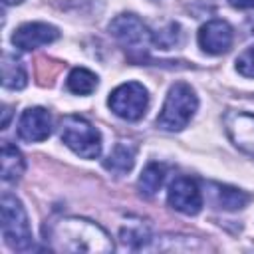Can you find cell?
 Returning a JSON list of instances; mask_svg holds the SVG:
<instances>
[{
    "mask_svg": "<svg viewBox=\"0 0 254 254\" xmlns=\"http://www.w3.org/2000/svg\"><path fill=\"white\" fill-rule=\"evenodd\" d=\"M48 240L52 250L60 252H111L109 234L85 218H62L50 226Z\"/></svg>",
    "mask_w": 254,
    "mask_h": 254,
    "instance_id": "obj_1",
    "label": "cell"
},
{
    "mask_svg": "<svg viewBox=\"0 0 254 254\" xmlns=\"http://www.w3.org/2000/svg\"><path fill=\"white\" fill-rule=\"evenodd\" d=\"M196 107H198V99L194 89L189 83L179 81L167 93L163 109L157 117V127L163 131H181L189 125Z\"/></svg>",
    "mask_w": 254,
    "mask_h": 254,
    "instance_id": "obj_2",
    "label": "cell"
},
{
    "mask_svg": "<svg viewBox=\"0 0 254 254\" xmlns=\"http://www.w3.org/2000/svg\"><path fill=\"white\" fill-rule=\"evenodd\" d=\"M0 224H2L4 242L12 250H28L32 246V230H30L28 214L22 202L10 192H4L0 198Z\"/></svg>",
    "mask_w": 254,
    "mask_h": 254,
    "instance_id": "obj_3",
    "label": "cell"
},
{
    "mask_svg": "<svg viewBox=\"0 0 254 254\" xmlns=\"http://www.w3.org/2000/svg\"><path fill=\"white\" fill-rule=\"evenodd\" d=\"M60 139L75 155L83 159H95L101 153L99 131L81 115H65L60 123Z\"/></svg>",
    "mask_w": 254,
    "mask_h": 254,
    "instance_id": "obj_4",
    "label": "cell"
},
{
    "mask_svg": "<svg viewBox=\"0 0 254 254\" xmlns=\"http://www.w3.org/2000/svg\"><path fill=\"white\" fill-rule=\"evenodd\" d=\"M107 105L117 117L125 121H137L145 115L149 107V93L141 83L127 81L109 93Z\"/></svg>",
    "mask_w": 254,
    "mask_h": 254,
    "instance_id": "obj_5",
    "label": "cell"
},
{
    "mask_svg": "<svg viewBox=\"0 0 254 254\" xmlns=\"http://www.w3.org/2000/svg\"><path fill=\"white\" fill-rule=\"evenodd\" d=\"M109 34L121 46L137 52L145 50L147 44L153 40V34L149 32V28L135 14H119L117 18H113L109 24Z\"/></svg>",
    "mask_w": 254,
    "mask_h": 254,
    "instance_id": "obj_6",
    "label": "cell"
},
{
    "mask_svg": "<svg viewBox=\"0 0 254 254\" xmlns=\"http://www.w3.org/2000/svg\"><path fill=\"white\" fill-rule=\"evenodd\" d=\"M167 200L175 210L183 214H198L202 208V194H200L196 181H192L190 177H183V175L175 177L173 183L169 185Z\"/></svg>",
    "mask_w": 254,
    "mask_h": 254,
    "instance_id": "obj_7",
    "label": "cell"
},
{
    "mask_svg": "<svg viewBox=\"0 0 254 254\" xmlns=\"http://www.w3.org/2000/svg\"><path fill=\"white\" fill-rule=\"evenodd\" d=\"M58 38H60V32L52 24H46V22H28V24H22L12 34V44L18 50L30 52V50H36L40 46H48V44L56 42Z\"/></svg>",
    "mask_w": 254,
    "mask_h": 254,
    "instance_id": "obj_8",
    "label": "cell"
},
{
    "mask_svg": "<svg viewBox=\"0 0 254 254\" xmlns=\"http://www.w3.org/2000/svg\"><path fill=\"white\" fill-rule=\"evenodd\" d=\"M232 28L224 20H210L198 30V46L210 56H220L232 46Z\"/></svg>",
    "mask_w": 254,
    "mask_h": 254,
    "instance_id": "obj_9",
    "label": "cell"
},
{
    "mask_svg": "<svg viewBox=\"0 0 254 254\" xmlns=\"http://www.w3.org/2000/svg\"><path fill=\"white\" fill-rule=\"evenodd\" d=\"M52 133V117L44 107H30L18 121V137L28 143H40Z\"/></svg>",
    "mask_w": 254,
    "mask_h": 254,
    "instance_id": "obj_10",
    "label": "cell"
},
{
    "mask_svg": "<svg viewBox=\"0 0 254 254\" xmlns=\"http://www.w3.org/2000/svg\"><path fill=\"white\" fill-rule=\"evenodd\" d=\"M224 123H226V131H228L230 139L240 149L254 155V115L242 113V111H238V113L232 111L224 117Z\"/></svg>",
    "mask_w": 254,
    "mask_h": 254,
    "instance_id": "obj_11",
    "label": "cell"
},
{
    "mask_svg": "<svg viewBox=\"0 0 254 254\" xmlns=\"http://www.w3.org/2000/svg\"><path fill=\"white\" fill-rule=\"evenodd\" d=\"M208 189H210L208 190L210 202L216 208H222V210H238V208L246 206V202L250 200V194H246L244 190H238L234 187L208 183Z\"/></svg>",
    "mask_w": 254,
    "mask_h": 254,
    "instance_id": "obj_12",
    "label": "cell"
},
{
    "mask_svg": "<svg viewBox=\"0 0 254 254\" xmlns=\"http://www.w3.org/2000/svg\"><path fill=\"white\" fill-rule=\"evenodd\" d=\"M28 83V73L26 65L22 64L20 58L12 54L2 56V85L6 89H22Z\"/></svg>",
    "mask_w": 254,
    "mask_h": 254,
    "instance_id": "obj_13",
    "label": "cell"
},
{
    "mask_svg": "<svg viewBox=\"0 0 254 254\" xmlns=\"http://www.w3.org/2000/svg\"><path fill=\"white\" fill-rule=\"evenodd\" d=\"M135 163V147L129 143H117L109 157L103 161V167L115 175H125L133 169Z\"/></svg>",
    "mask_w": 254,
    "mask_h": 254,
    "instance_id": "obj_14",
    "label": "cell"
},
{
    "mask_svg": "<svg viewBox=\"0 0 254 254\" xmlns=\"http://www.w3.org/2000/svg\"><path fill=\"white\" fill-rule=\"evenodd\" d=\"M26 169L22 153L8 141L2 143V181L4 183H14L22 177Z\"/></svg>",
    "mask_w": 254,
    "mask_h": 254,
    "instance_id": "obj_15",
    "label": "cell"
},
{
    "mask_svg": "<svg viewBox=\"0 0 254 254\" xmlns=\"http://www.w3.org/2000/svg\"><path fill=\"white\" fill-rule=\"evenodd\" d=\"M97 87V75L85 67H75L67 75V89L75 95H89Z\"/></svg>",
    "mask_w": 254,
    "mask_h": 254,
    "instance_id": "obj_16",
    "label": "cell"
},
{
    "mask_svg": "<svg viewBox=\"0 0 254 254\" xmlns=\"http://www.w3.org/2000/svg\"><path fill=\"white\" fill-rule=\"evenodd\" d=\"M163 181H165V165H161V163H149L143 169L141 177H139V190L145 196H153L161 189Z\"/></svg>",
    "mask_w": 254,
    "mask_h": 254,
    "instance_id": "obj_17",
    "label": "cell"
},
{
    "mask_svg": "<svg viewBox=\"0 0 254 254\" xmlns=\"http://www.w3.org/2000/svg\"><path fill=\"white\" fill-rule=\"evenodd\" d=\"M153 42L157 46H161L163 50H171L173 46H177L181 42V28H179V24H169L167 30H161V34L153 36Z\"/></svg>",
    "mask_w": 254,
    "mask_h": 254,
    "instance_id": "obj_18",
    "label": "cell"
},
{
    "mask_svg": "<svg viewBox=\"0 0 254 254\" xmlns=\"http://www.w3.org/2000/svg\"><path fill=\"white\" fill-rule=\"evenodd\" d=\"M147 238H149V232L143 226H137V228L129 226V228H123L121 230V240L129 248H141Z\"/></svg>",
    "mask_w": 254,
    "mask_h": 254,
    "instance_id": "obj_19",
    "label": "cell"
},
{
    "mask_svg": "<svg viewBox=\"0 0 254 254\" xmlns=\"http://www.w3.org/2000/svg\"><path fill=\"white\" fill-rule=\"evenodd\" d=\"M236 69L244 77H254V46H250L236 58Z\"/></svg>",
    "mask_w": 254,
    "mask_h": 254,
    "instance_id": "obj_20",
    "label": "cell"
},
{
    "mask_svg": "<svg viewBox=\"0 0 254 254\" xmlns=\"http://www.w3.org/2000/svg\"><path fill=\"white\" fill-rule=\"evenodd\" d=\"M230 6L234 8H240V10H248V8H254V0H228Z\"/></svg>",
    "mask_w": 254,
    "mask_h": 254,
    "instance_id": "obj_21",
    "label": "cell"
},
{
    "mask_svg": "<svg viewBox=\"0 0 254 254\" xmlns=\"http://www.w3.org/2000/svg\"><path fill=\"white\" fill-rule=\"evenodd\" d=\"M8 119H10V109L4 107V121H2V127H4V129L8 127Z\"/></svg>",
    "mask_w": 254,
    "mask_h": 254,
    "instance_id": "obj_22",
    "label": "cell"
},
{
    "mask_svg": "<svg viewBox=\"0 0 254 254\" xmlns=\"http://www.w3.org/2000/svg\"><path fill=\"white\" fill-rule=\"evenodd\" d=\"M20 2H22V0H4V4H6V6H12V4H20Z\"/></svg>",
    "mask_w": 254,
    "mask_h": 254,
    "instance_id": "obj_23",
    "label": "cell"
}]
</instances>
